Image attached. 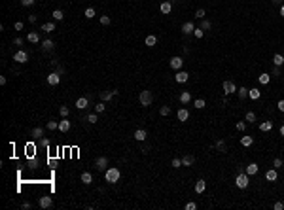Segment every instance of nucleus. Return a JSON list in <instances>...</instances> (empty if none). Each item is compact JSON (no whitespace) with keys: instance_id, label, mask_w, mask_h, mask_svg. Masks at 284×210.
I'll return each instance as SVG.
<instances>
[{"instance_id":"obj_1","label":"nucleus","mask_w":284,"mask_h":210,"mask_svg":"<svg viewBox=\"0 0 284 210\" xmlns=\"http://www.w3.org/2000/svg\"><path fill=\"white\" fill-rule=\"evenodd\" d=\"M121 178V172H120V168L117 167H110V168H106V172H104V180L108 182V184H116L117 180Z\"/></svg>"},{"instance_id":"obj_2","label":"nucleus","mask_w":284,"mask_h":210,"mask_svg":"<svg viewBox=\"0 0 284 210\" xmlns=\"http://www.w3.org/2000/svg\"><path fill=\"white\" fill-rule=\"evenodd\" d=\"M235 184H237V187H239V189H244V187H248V174H246V172H241V174H237V178H235Z\"/></svg>"},{"instance_id":"obj_3","label":"nucleus","mask_w":284,"mask_h":210,"mask_svg":"<svg viewBox=\"0 0 284 210\" xmlns=\"http://www.w3.org/2000/svg\"><path fill=\"white\" fill-rule=\"evenodd\" d=\"M140 104L142 106H150L153 102V95H152V91H140Z\"/></svg>"},{"instance_id":"obj_4","label":"nucleus","mask_w":284,"mask_h":210,"mask_svg":"<svg viewBox=\"0 0 284 210\" xmlns=\"http://www.w3.org/2000/svg\"><path fill=\"white\" fill-rule=\"evenodd\" d=\"M13 61H15V63H19V64L27 63V61H29L27 51H17V53H13Z\"/></svg>"},{"instance_id":"obj_5","label":"nucleus","mask_w":284,"mask_h":210,"mask_svg":"<svg viewBox=\"0 0 284 210\" xmlns=\"http://www.w3.org/2000/svg\"><path fill=\"white\" fill-rule=\"evenodd\" d=\"M38 204H40V208H51V206H53V199L44 195V197H40Z\"/></svg>"},{"instance_id":"obj_6","label":"nucleus","mask_w":284,"mask_h":210,"mask_svg":"<svg viewBox=\"0 0 284 210\" xmlns=\"http://www.w3.org/2000/svg\"><path fill=\"white\" fill-rule=\"evenodd\" d=\"M174 80H176L178 83H186V81L189 80V74L184 72V70H176V76H174Z\"/></svg>"},{"instance_id":"obj_7","label":"nucleus","mask_w":284,"mask_h":210,"mask_svg":"<svg viewBox=\"0 0 284 210\" xmlns=\"http://www.w3.org/2000/svg\"><path fill=\"white\" fill-rule=\"evenodd\" d=\"M222 87H224V93L225 95H233L237 91V87H235L233 81H224V85H222Z\"/></svg>"},{"instance_id":"obj_8","label":"nucleus","mask_w":284,"mask_h":210,"mask_svg":"<svg viewBox=\"0 0 284 210\" xmlns=\"http://www.w3.org/2000/svg\"><path fill=\"white\" fill-rule=\"evenodd\" d=\"M59 81H61L59 72H51V74L48 76V83H49V85H59Z\"/></svg>"},{"instance_id":"obj_9","label":"nucleus","mask_w":284,"mask_h":210,"mask_svg":"<svg viewBox=\"0 0 284 210\" xmlns=\"http://www.w3.org/2000/svg\"><path fill=\"white\" fill-rule=\"evenodd\" d=\"M133 136H135V140H138V142H144V140H146V138H148V132L144 131V129H136V131H135V135H133Z\"/></svg>"},{"instance_id":"obj_10","label":"nucleus","mask_w":284,"mask_h":210,"mask_svg":"<svg viewBox=\"0 0 284 210\" xmlns=\"http://www.w3.org/2000/svg\"><path fill=\"white\" fill-rule=\"evenodd\" d=\"M87 106H89L87 97H80V99L76 100V108H78V110H84V108H87Z\"/></svg>"},{"instance_id":"obj_11","label":"nucleus","mask_w":284,"mask_h":210,"mask_svg":"<svg viewBox=\"0 0 284 210\" xmlns=\"http://www.w3.org/2000/svg\"><path fill=\"white\" fill-rule=\"evenodd\" d=\"M182 64H184L182 57H172V59H170V66H172L174 70H180V68H182Z\"/></svg>"},{"instance_id":"obj_12","label":"nucleus","mask_w":284,"mask_h":210,"mask_svg":"<svg viewBox=\"0 0 284 210\" xmlns=\"http://www.w3.org/2000/svg\"><path fill=\"white\" fill-rule=\"evenodd\" d=\"M68 129H70V121L66 119V117H63V119L59 121V131H61V132H66Z\"/></svg>"},{"instance_id":"obj_13","label":"nucleus","mask_w":284,"mask_h":210,"mask_svg":"<svg viewBox=\"0 0 284 210\" xmlns=\"http://www.w3.org/2000/svg\"><path fill=\"white\" fill-rule=\"evenodd\" d=\"M159 10H161V13H170V10H172V4H170V0H165V2H161Z\"/></svg>"},{"instance_id":"obj_14","label":"nucleus","mask_w":284,"mask_h":210,"mask_svg":"<svg viewBox=\"0 0 284 210\" xmlns=\"http://www.w3.org/2000/svg\"><path fill=\"white\" fill-rule=\"evenodd\" d=\"M80 180L85 184V186H89V184L93 182V174L91 172H81V176H80Z\"/></svg>"},{"instance_id":"obj_15","label":"nucleus","mask_w":284,"mask_h":210,"mask_svg":"<svg viewBox=\"0 0 284 210\" xmlns=\"http://www.w3.org/2000/svg\"><path fill=\"white\" fill-rule=\"evenodd\" d=\"M258 170H260V167H258L256 163H250V165L246 167V174H248V176H254V174H258Z\"/></svg>"},{"instance_id":"obj_16","label":"nucleus","mask_w":284,"mask_h":210,"mask_svg":"<svg viewBox=\"0 0 284 210\" xmlns=\"http://www.w3.org/2000/svg\"><path fill=\"white\" fill-rule=\"evenodd\" d=\"M95 165H97V168H99V170H102V168H106V165H108V159H106V157H97Z\"/></svg>"},{"instance_id":"obj_17","label":"nucleus","mask_w":284,"mask_h":210,"mask_svg":"<svg viewBox=\"0 0 284 210\" xmlns=\"http://www.w3.org/2000/svg\"><path fill=\"white\" fill-rule=\"evenodd\" d=\"M265 178H267L269 182H275L277 178H278V174H277V168H271V170H267V172H265Z\"/></svg>"},{"instance_id":"obj_18","label":"nucleus","mask_w":284,"mask_h":210,"mask_svg":"<svg viewBox=\"0 0 284 210\" xmlns=\"http://www.w3.org/2000/svg\"><path fill=\"white\" fill-rule=\"evenodd\" d=\"M114 95H117V91H104V93H101V100L106 102V100H110Z\"/></svg>"},{"instance_id":"obj_19","label":"nucleus","mask_w":284,"mask_h":210,"mask_svg":"<svg viewBox=\"0 0 284 210\" xmlns=\"http://www.w3.org/2000/svg\"><path fill=\"white\" fill-rule=\"evenodd\" d=\"M193 30H195V27H193V23H192V21L184 23V27H182V32H184V34H192Z\"/></svg>"},{"instance_id":"obj_20","label":"nucleus","mask_w":284,"mask_h":210,"mask_svg":"<svg viewBox=\"0 0 284 210\" xmlns=\"http://www.w3.org/2000/svg\"><path fill=\"white\" fill-rule=\"evenodd\" d=\"M248 97H250L252 100H258V99L261 97V91H260V89H256V87H254V89H248Z\"/></svg>"},{"instance_id":"obj_21","label":"nucleus","mask_w":284,"mask_h":210,"mask_svg":"<svg viewBox=\"0 0 284 210\" xmlns=\"http://www.w3.org/2000/svg\"><path fill=\"white\" fill-rule=\"evenodd\" d=\"M144 42H146V45H148V48H153V45L157 44V38L153 36V34H148V36H146V40H144Z\"/></svg>"},{"instance_id":"obj_22","label":"nucleus","mask_w":284,"mask_h":210,"mask_svg":"<svg viewBox=\"0 0 284 210\" xmlns=\"http://www.w3.org/2000/svg\"><path fill=\"white\" fill-rule=\"evenodd\" d=\"M53 30H55V23H44L42 25V32L49 34V32H53Z\"/></svg>"},{"instance_id":"obj_23","label":"nucleus","mask_w":284,"mask_h":210,"mask_svg":"<svg viewBox=\"0 0 284 210\" xmlns=\"http://www.w3.org/2000/svg\"><path fill=\"white\" fill-rule=\"evenodd\" d=\"M27 40H29V42H32V44H38L40 42V34L38 32H29L27 34Z\"/></svg>"},{"instance_id":"obj_24","label":"nucleus","mask_w":284,"mask_h":210,"mask_svg":"<svg viewBox=\"0 0 284 210\" xmlns=\"http://www.w3.org/2000/svg\"><path fill=\"white\" fill-rule=\"evenodd\" d=\"M189 100H192V93H189V91H184V93L180 95V102H182V104H188Z\"/></svg>"},{"instance_id":"obj_25","label":"nucleus","mask_w":284,"mask_h":210,"mask_svg":"<svg viewBox=\"0 0 284 210\" xmlns=\"http://www.w3.org/2000/svg\"><path fill=\"white\" fill-rule=\"evenodd\" d=\"M193 161H195V157H193V155H189V153H188V155H184V157H182V165H186V167L193 165Z\"/></svg>"},{"instance_id":"obj_26","label":"nucleus","mask_w":284,"mask_h":210,"mask_svg":"<svg viewBox=\"0 0 284 210\" xmlns=\"http://www.w3.org/2000/svg\"><path fill=\"white\" fill-rule=\"evenodd\" d=\"M53 48H55L53 40H44V42H42V49H45V51H51Z\"/></svg>"},{"instance_id":"obj_27","label":"nucleus","mask_w":284,"mask_h":210,"mask_svg":"<svg viewBox=\"0 0 284 210\" xmlns=\"http://www.w3.org/2000/svg\"><path fill=\"white\" fill-rule=\"evenodd\" d=\"M188 117H189V112L186 110V108H180V110H178V119H180V121H186Z\"/></svg>"},{"instance_id":"obj_28","label":"nucleus","mask_w":284,"mask_h":210,"mask_svg":"<svg viewBox=\"0 0 284 210\" xmlns=\"http://www.w3.org/2000/svg\"><path fill=\"white\" fill-rule=\"evenodd\" d=\"M241 144L244 146V148H248V146L254 144V138H252V136H242V138H241Z\"/></svg>"},{"instance_id":"obj_29","label":"nucleus","mask_w":284,"mask_h":210,"mask_svg":"<svg viewBox=\"0 0 284 210\" xmlns=\"http://www.w3.org/2000/svg\"><path fill=\"white\" fill-rule=\"evenodd\" d=\"M273 63H275V66H282V64H284V55L277 53L275 57H273Z\"/></svg>"},{"instance_id":"obj_30","label":"nucleus","mask_w":284,"mask_h":210,"mask_svg":"<svg viewBox=\"0 0 284 210\" xmlns=\"http://www.w3.org/2000/svg\"><path fill=\"white\" fill-rule=\"evenodd\" d=\"M205 187H206L205 180H197V184H195V191H197V193H203V191H205Z\"/></svg>"},{"instance_id":"obj_31","label":"nucleus","mask_w":284,"mask_h":210,"mask_svg":"<svg viewBox=\"0 0 284 210\" xmlns=\"http://www.w3.org/2000/svg\"><path fill=\"white\" fill-rule=\"evenodd\" d=\"M258 80H260V83L267 85V83H269V80H271V76L267 74V72H263V74H260V78H258Z\"/></svg>"},{"instance_id":"obj_32","label":"nucleus","mask_w":284,"mask_h":210,"mask_svg":"<svg viewBox=\"0 0 284 210\" xmlns=\"http://www.w3.org/2000/svg\"><path fill=\"white\" fill-rule=\"evenodd\" d=\"M271 129H273V123H271V121H263V123H260V131L265 132V131H271Z\"/></svg>"},{"instance_id":"obj_33","label":"nucleus","mask_w":284,"mask_h":210,"mask_svg":"<svg viewBox=\"0 0 284 210\" xmlns=\"http://www.w3.org/2000/svg\"><path fill=\"white\" fill-rule=\"evenodd\" d=\"M32 136H34V138H42V136H44V129H42V127H36V129H32Z\"/></svg>"},{"instance_id":"obj_34","label":"nucleus","mask_w":284,"mask_h":210,"mask_svg":"<svg viewBox=\"0 0 284 210\" xmlns=\"http://www.w3.org/2000/svg\"><path fill=\"white\" fill-rule=\"evenodd\" d=\"M51 15H53V19H55V21H61V19H63V17H65V13H63V10H55V12H53V13H51Z\"/></svg>"},{"instance_id":"obj_35","label":"nucleus","mask_w":284,"mask_h":210,"mask_svg":"<svg viewBox=\"0 0 284 210\" xmlns=\"http://www.w3.org/2000/svg\"><path fill=\"white\" fill-rule=\"evenodd\" d=\"M239 99H246V97H248V89H246V87H239Z\"/></svg>"},{"instance_id":"obj_36","label":"nucleus","mask_w":284,"mask_h":210,"mask_svg":"<svg viewBox=\"0 0 284 210\" xmlns=\"http://www.w3.org/2000/svg\"><path fill=\"white\" fill-rule=\"evenodd\" d=\"M104 110H106V106H104V102H102V100L99 102V104H95V112H97V114H102Z\"/></svg>"},{"instance_id":"obj_37","label":"nucleus","mask_w":284,"mask_h":210,"mask_svg":"<svg viewBox=\"0 0 284 210\" xmlns=\"http://www.w3.org/2000/svg\"><path fill=\"white\" fill-rule=\"evenodd\" d=\"M45 127H48L49 131H57V129H59V121H48V125H45Z\"/></svg>"},{"instance_id":"obj_38","label":"nucleus","mask_w":284,"mask_h":210,"mask_svg":"<svg viewBox=\"0 0 284 210\" xmlns=\"http://www.w3.org/2000/svg\"><path fill=\"white\" fill-rule=\"evenodd\" d=\"M244 117H246V121H248V123H254V121H256V114H254V112H246Z\"/></svg>"},{"instance_id":"obj_39","label":"nucleus","mask_w":284,"mask_h":210,"mask_svg":"<svg viewBox=\"0 0 284 210\" xmlns=\"http://www.w3.org/2000/svg\"><path fill=\"white\" fill-rule=\"evenodd\" d=\"M112 23V19H110V15H101V25H110Z\"/></svg>"},{"instance_id":"obj_40","label":"nucleus","mask_w":284,"mask_h":210,"mask_svg":"<svg viewBox=\"0 0 284 210\" xmlns=\"http://www.w3.org/2000/svg\"><path fill=\"white\" fill-rule=\"evenodd\" d=\"M193 36H195V38H199V40H201V38H203V36H205V30H203V29H201V27H199V29H195V30H193Z\"/></svg>"},{"instance_id":"obj_41","label":"nucleus","mask_w":284,"mask_h":210,"mask_svg":"<svg viewBox=\"0 0 284 210\" xmlns=\"http://www.w3.org/2000/svg\"><path fill=\"white\" fill-rule=\"evenodd\" d=\"M85 17L87 19H93V17H95V10H93V8H85Z\"/></svg>"},{"instance_id":"obj_42","label":"nucleus","mask_w":284,"mask_h":210,"mask_svg":"<svg viewBox=\"0 0 284 210\" xmlns=\"http://www.w3.org/2000/svg\"><path fill=\"white\" fill-rule=\"evenodd\" d=\"M235 127H237V131H239V132H244L246 123H244V121H237V125H235Z\"/></svg>"},{"instance_id":"obj_43","label":"nucleus","mask_w":284,"mask_h":210,"mask_svg":"<svg viewBox=\"0 0 284 210\" xmlns=\"http://www.w3.org/2000/svg\"><path fill=\"white\" fill-rule=\"evenodd\" d=\"M193 106H195V108H199V110L205 108V100H203V99H197V100L193 102Z\"/></svg>"},{"instance_id":"obj_44","label":"nucleus","mask_w":284,"mask_h":210,"mask_svg":"<svg viewBox=\"0 0 284 210\" xmlns=\"http://www.w3.org/2000/svg\"><path fill=\"white\" fill-rule=\"evenodd\" d=\"M68 112H70V110H68V106H61V108H59V114L63 116V117L68 116Z\"/></svg>"},{"instance_id":"obj_45","label":"nucleus","mask_w":284,"mask_h":210,"mask_svg":"<svg viewBox=\"0 0 284 210\" xmlns=\"http://www.w3.org/2000/svg\"><path fill=\"white\" fill-rule=\"evenodd\" d=\"M170 165H172L174 168H180V167H182V159H178V157H174V159H172V163H170Z\"/></svg>"},{"instance_id":"obj_46","label":"nucleus","mask_w":284,"mask_h":210,"mask_svg":"<svg viewBox=\"0 0 284 210\" xmlns=\"http://www.w3.org/2000/svg\"><path fill=\"white\" fill-rule=\"evenodd\" d=\"M201 29H203V30H208V29H210V21H206V19H201Z\"/></svg>"},{"instance_id":"obj_47","label":"nucleus","mask_w":284,"mask_h":210,"mask_svg":"<svg viewBox=\"0 0 284 210\" xmlns=\"http://www.w3.org/2000/svg\"><path fill=\"white\" fill-rule=\"evenodd\" d=\"M159 114H161V116H169L170 114V108H169V106H161V108H159Z\"/></svg>"},{"instance_id":"obj_48","label":"nucleus","mask_w":284,"mask_h":210,"mask_svg":"<svg viewBox=\"0 0 284 210\" xmlns=\"http://www.w3.org/2000/svg\"><path fill=\"white\" fill-rule=\"evenodd\" d=\"M87 121H89V123H97L99 117H97V114H89V116H87Z\"/></svg>"},{"instance_id":"obj_49","label":"nucleus","mask_w":284,"mask_h":210,"mask_svg":"<svg viewBox=\"0 0 284 210\" xmlns=\"http://www.w3.org/2000/svg\"><path fill=\"white\" fill-rule=\"evenodd\" d=\"M195 17H197V19H205V10H203V8H199L197 12H195Z\"/></svg>"},{"instance_id":"obj_50","label":"nucleus","mask_w":284,"mask_h":210,"mask_svg":"<svg viewBox=\"0 0 284 210\" xmlns=\"http://www.w3.org/2000/svg\"><path fill=\"white\" fill-rule=\"evenodd\" d=\"M216 148H218L220 151H224V150H225V142H224V140H218V142H216Z\"/></svg>"},{"instance_id":"obj_51","label":"nucleus","mask_w":284,"mask_h":210,"mask_svg":"<svg viewBox=\"0 0 284 210\" xmlns=\"http://www.w3.org/2000/svg\"><path fill=\"white\" fill-rule=\"evenodd\" d=\"M273 167H275V168H280L282 167V159H280V157H277V159L273 161Z\"/></svg>"},{"instance_id":"obj_52","label":"nucleus","mask_w":284,"mask_h":210,"mask_svg":"<svg viewBox=\"0 0 284 210\" xmlns=\"http://www.w3.org/2000/svg\"><path fill=\"white\" fill-rule=\"evenodd\" d=\"M273 208H275V210H282V208H284V203H280V201H278V203H275V204H273Z\"/></svg>"},{"instance_id":"obj_53","label":"nucleus","mask_w":284,"mask_h":210,"mask_svg":"<svg viewBox=\"0 0 284 210\" xmlns=\"http://www.w3.org/2000/svg\"><path fill=\"white\" fill-rule=\"evenodd\" d=\"M23 27H25V25H23L21 21H17V23L13 25V29H15V30H23Z\"/></svg>"},{"instance_id":"obj_54","label":"nucleus","mask_w":284,"mask_h":210,"mask_svg":"<svg viewBox=\"0 0 284 210\" xmlns=\"http://www.w3.org/2000/svg\"><path fill=\"white\" fill-rule=\"evenodd\" d=\"M34 0H21V6H32Z\"/></svg>"},{"instance_id":"obj_55","label":"nucleus","mask_w":284,"mask_h":210,"mask_svg":"<svg viewBox=\"0 0 284 210\" xmlns=\"http://www.w3.org/2000/svg\"><path fill=\"white\" fill-rule=\"evenodd\" d=\"M186 208H188V210H195V208H197V204H195V203H188V204H186Z\"/></svg>"},{"instance_id":"obj_56","label":"nucleus","mask_w":284,"mask_h":210,"mask_svg":"<svg viewBox=\"0 0 284 210\" xmlns=\"http://www.w3.org/2000/svg\"><path fill=\"white\" fill-rule=\"evenodd\" d=\"M40 140H42V146H44V148L49 146V138H40Z\"/></svg>"},{"instance_id":"obj_57","label":"nucleus","mask_w":284,"mask_h":210,"mask_svg":"<svg viewBox=\"0 0 284 210\" xmlns=\"http://www.w3.org/2000/svg\"><path fill=\"white\" fill-rule=\"evenodd\" d=\"M277 108L280 110V112H284V100H278V104H277Z\"/></svg>"},{"instance_id":"obj_58","label":"nucleus","mask_w":284,"mask_h":210,"mask_svg":"<svg viewBox=\"0 0 284 210\" xmlns=\"http://www.w3.org/2000/svg\"><path fill=\"white\" fill-rule=\"evenodd\" d=\"M280 74V66H275V68H273V76H278Z\"/></svg>"},{"instance_id":"obj_59","label":"nucleus","mask_w":284,"mask_h":210,"mask_svg":"<svg viewBox=\"0 0 284 210\" xmlns=\"http://www.w3.org/2000/svg\"><path fill=\"white\" fill-rule=\"evenodd\" d=\"M13 44H15V45H21V44H23V38H15Z\"/></svg>"},{"instance_id":"obj_60","label":"nucleus","mask_w":284,"mask_h":210,"mask_svg":"<svg viewBox=\"0 0 284 210\" xmlns=\"http://www.w3.org/2000/svg\"><path fill=\"white\" fill-rule=\"evenodd\" d=\"M6 81H8L6 76H0V85H6Z\"/></svg>"},{"instance_id":"obj_61","label":"nucleus","mask_w":284,"mask_h":210,"mask_svg":"<svg viewBox=\"0 0 284 210\" xmlns=\"http://www.w3.org/2000/svg\"><path fill=\"white\" fill-rule=\"evenodd\" d=\"M280 15H282V17H284V4H282V6H280Z\"/></svg>"},{"instance_id":"obj_62","label":"nucleus","mask_w":284,"mask_h":210,"mask_svg":"<svg viewBox=\"0 0 284 210\" xmlns=\"http://www.w3.org/2000/svg\"><path fill=\"white\" fill-rule=\"evenodd\" d=\"M273 4H282V0H273Z\"/></svg>"},{"instance_id":"obj_63","label":"nucleus","mask_w":284,"mask_h":210,"mask_svg":"<svg viewBox=\"0 0 284 210\" xmlns=\"http://www.w3.org/2000/svg\"><path fill=\"white\" fill-rule=\"evenodd\" d=\"M280 135H282V136H284V125H282V127H280Z\"/></svg>"}]
</instances>
